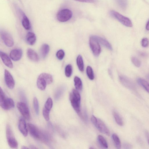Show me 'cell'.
<instances>
[{"mask_svg":"<svg viewBox=\"0 0 149 149\" xmlns=\"http://www.w3.org/2000/svg\"><path fill=\"white\" fill-rule=\"evenodd\" d=\"M28 127L30 134L34 138L46 143L49 141V138L48 135L42 132L33 124L28 123Z\"/></svg>","mask_w":149,"mask_h":149,"instance_id":"obj_1","label":"cell"},{"mask_svg":"<svg viewBox=\"0 0 149 149\" xmlns=\"http://www.w3.org/2000/svg\"><path fill=\"white\" fill-rule=\"evenodd\" d=\"M69 99L71 104L76 113L81 116L80 110V95L77 90L73 89L70 93Z\"/></svg>","mask_w":149,"mask_h":149,"instance_id":"obj_2","label":"cell"},{"mask_svg":"<svg viewBox=\"0 0 149 149\" xmlns=\"http://www.w3.org/2000/svg\"><path fill=\"white\" fill-rule=\"evenodd\" d=\"M0 105L5 110H9L14 107L15 104L13 100L10 98H7L4 92L0 88Z\"/></svg>","mask_w":149,"mask_h":149,"instance_id":"obj_3","label":"cell"},{"mask_svg":"<svg viewBox=\"0 0 149 149\" xmlns=\"http://www.w3.org/2000/svg\"><path fill=\"white\" fill-rule=\"evenodd\" d=\"M91 120L94 125L99 131L107 136L109 135V130L102 120L96 118L94 115H92L91 117Z\"/></svg>","mask_w":149,"mask_h":149,"instance_id":"obj_4","label":"cell"},{"mask_svg":"<svg viewBox=\"0 0 149 149\" xmlns=\"http://www.w3.org/2000/svg\"><path fill=\"white\" fill-rule=\"evenodd\" d=\"M110 13L112 17L124 26L129 27H131L132 26V22L129 18L123 16L114 10H111Z\"/></svg>","mask_w":149,"mask_h":149,"instance_id":"obj_5","label":"cell"},{"mask_svg":"<svg viewBox=\"0 0 149 149\" xmlns=\"http://www.w3.org/2000/svg\"><path fill=\"white\" fill-rule=\"evenodd\" d=\"M6 133L7 139L9 146L11 148H17L18 147V143L15 138L11 127L8 124L6 127Z\"/></svg>","mask_w":149,"mask_h":149,"instance_id":"obj_6","label":"cell"},{"mask_svg":"<svg viewBox=\"0 0 149 149\" xmlns=\"http://www.w3.org/2000/svg\"><path fill=\"white\" fill-rule=\"evenodd\" d=\"M72 11L68 9H64L59 11L56 15L58 21L61 22L67 21L71 19L72 17Z\"/></svg>","mask_w":149,"mask_h":149,"instance_id":"obj_7","label":"cell"},{"mask_svg":"<svg viewBox=\"0 0 149 149\" xmlns=\"http://www.w3.org/2000/svg\"><path fill=\"white\" fill-rule=\"evenodd\" d=\"M89 43L90 47L94 55L95 56H98L101 51L99 43L91 36L89 39Z\"/></svg>","mask_w":149,"mask_h":149,"instance_id":"obj_8","label":"cell"},{"mask_svg":"<svg viewBox=\"0 0 149 149\" xmlns=\"http://www.w3.org/2000/svg\"><path fill=\"white\" fill-rule=\"evenodd\" d=\"M17 107L23 116L27 120L30 118L29 109L26 104L23 102H18L17 104Z\"/></svg>","mask_w":149,"mask_h":149,"instance_id":"obj_9","label":"cell"},{"mask_svg":"<svg viewBox=\"0 0 149 149\" xmlns=\"http://www.w3.org/2000/svg\"><path fill=\"white\" fill-rule=\"evenodd\" d=\"M1 37L5 45L8 47H11L14 44V41L11 36L5 31L1 32Z\"/></svg>","mask_w":149,"mask_h":149,"instance_id":"obj_10","label":"cell"},{"mask_svg":"<svg viewBox=\"0 0 149 149\" xmlns=\"http://www.w3.org/2000/svg\"><path fill=\"white\" fill-rule=\"evenodd\" d=\"M119 79L120 82L123 86L130 89L135 90L136 88L134 83L128 77L120 75L119 77Z\"/></svg>","mask_w":149,"mask_h":149,"instance_id":"obj_11","label":"cell"},{"mask_svg":"<svg viewBox=\"0 0 149 149\" xmlns=\"http://www.w3.org/2000/svg\"><path fill=\"white\" fill-rule=\"evenodd\" d=\"M4 79L7 87L10 89H13L15 85L13 78L10 73L7 70H4Z\"/></svg>","mask_w":149,"mask_h":149,"instance_id":"obj_12","label":"cell"},{"mask_svg":"<svg viewBox=\"0 0 149 149\" xmlns=\"http://www.w3.org/2000/svg\"><path fill=\"white\" fill-rule=\"evenodd\" d=\"M23 54L22 50L20 49H13L10 53V56L13 61H17L21 58Z\"/></svg>","mask_w":149,"mask_h":149,"instance_id":"obj_13","label":"cell"},{"mask_svg":"<svg viewBox=\"0 0 149 149\" xmlns=\"http://www.w3.org/2000/svg\"><path fill=\"white\" fill-rule=\"evenodd\" d=\"M0 56L3 63L6 66L11 68H13V63L10 58L7 54L0 51Z\"/></svg>","mask_w":149,"mask_h":149,"instance_id":"obj_14","label":"cell"},{"mask_svg":"<svg viewBox=\"0 0 149 149\" xmlns=\"http://www.w3.org/2000/svg\"><path fill=\"white\" fill-rule=\"evenodd\" d=\"M18 128L20 131L24 136H27L28 130L26 124L25 119L23 118H21L19 120Z\"/></svg>","mask_w":149,"mask_h":149,"instance_id":"obj_15","label":"cell"},{"mask_svg":"<svg viewBox=\"0 0 149 149\" xmlns=\"http://www.w3.org/2000/svg\"><path fill=\"white\" fill-rule=\"evenodd\" d=\"M97 41L103 46L105 47L110 50H112L111 45L109 42L106 39L102 37L97 36H92Z\"/></svg>","mask_w":149,"mask_h":149,"instance_id":"obj_16","label":"cell"},{"mask_svg":"<svg viewBox=\"0 0 149 149\" xmlns=\"http://www.w3.org/2000/svg\"><path fill=\"white\" fill-rule=\"evenodd\" d=\"M47 83L45 79L40 74L37 81V86L38 88L42 91L45 89Z\"/></svg>","mask_w":149,"mask_h":149,"instance_id":"obj_17","label":"cell"},{"mask_svg":"<svg viewBox=\"0 0 149 149\" xmlns=\"http://www.w3.org/2000/svg\"><path fill=\"white\" fill-rule=\"evenodd\" d=\"M28 57L31 60L34 62H38L39 60V57L37 53L33 49H28L27 52Z\"/></svg>","mask_w":149,"mask_h":149,"instance_id":"obj_18","label":"cell"},{"mask_svg":"<svg viewBox=\"0 0 149 149\" xmlns=\"http://www.w3.org/2000/svg\"><path fill=\"white\" fill-rule=\"evenodd\" d=\"M36 40V36L34 33L29 32L27 33L26 36V40L28 44L33 45L35 43Z\"/></svg>","mask_w":149,"mask_h":149,"instance_id":"obj_19","label":"cell"},{"mask_svg":"<svg viewBox=\"0 0 149 149\" xmlns=\"http://www.w3.org/2000/svg\"><path fill=\"white\" fill-rule=\"evenodd\" d=\"M49 51V45L47 44H44L41 46L40 52L41 56L42 58H45Z\"/></svg>","mask_w":149,"mask_h":149,"instance_id":"obj_20","label":"cell"},{"mask_svg":"<svg viewBox=\"0 0 149 149\" xmlns=\"http://www.w3.org/2000/svg\"><path fill=\"white\" fill-rule=\"evenodd\" d=\"M113 115L117 123L120 126H122L123 125V121L119 113L116 111H114L113 112Z\"/></svg>","mask_w":149,"mask_h":149,"instance_id":"obj_21","label":"cell"},{"mask_svg":"<svg viewBox=\"0 0 149 149\" xmlns=\"http://www.w3.org/2000/svg\"><path fill=\"white\" fill-rule=\"evenodd\" d=\"M137 81L138 83L149 93V83L146 80L140 78H138Z\"/></svg>","mask_w":149,"mask_h":149,"instance_id":"obj_22","label":"cell"},{"mask_svg":"<svg viewBox=\"0 0 149 149\" xmlns=\"http://www.w3.org/2000/svg\"><path fill=\"white\" fill-rule=\"evenodd\" d=\"M112 138L116 148L117 149H120L121 147V143L118 136L116 134L114 133L112 135Z\"/></svg>","mask_w":149,"mask_h":149,"instance_id":"obj_23","label":"cell"},{"mask_svg":"<svg viewBox=\"0 0 149 149\" xmlns=\"http://www.w3.org/2000/svg\"><path fill=\"white\" fill-rule=\"evenodd\" d=\"M74 85L76 89L81 91L82 88V84L80 79L77 76H75L74 79Z\"/></svg>","mask_w":149,"mask_h":149,"instance_id":"obj_24","label":"cell"},{"mask_svg":"<svg viewBox=\"0 0 149 149\" xmlns=\"http://www.w3.org/2000/svg\"><path fill=\"white\" fill-rule=\"evenodd\" d=\"M77 63L79 69L81 72L84 71V65L82 56L81 55L78 56L77 58Z\"/></svg>","mask_w":149,"mask_h":149,"instance_id":"obj_25","label":"cell"},{"mask_svg":"<svg viewBox=\"0 0 149 149\" xmlns=\"http://www.w3.org/2000/svg\"><path fill=\"white\" fill-rule=\"evenodd\" d=\"M98 141L100 145L103 148H107L108 147L107 142L102 136L99 135L97 137Z\"/></svg>","mask_w":149,"mask_h":149,"instance_id":"obj_26","label":"cell"},{"mask_svg":"<svg viewBox=\"0 0 149 149\" xmlns=\"http://www.w3.org/2000/svg\"><path fill=\"white\" fill-rule=\"evenodd\" d=\"M22 24V26L26 29L28 30L30 28L31 26L29 20L26 16L24 17Z\"/></svg>","mask_w":149,"mask_h":149,"instance_id":"obj_27","label":"cell"},{"mask_svg":"<svg viewBox=\"0 0 149 149\" xmlns=\"http://www.w3.org/2000/svg\"><path fill=\"white\" fill-rule=\"evenodd\" d=\"M40 74L46 80L47 84H50L52 82L53 79L51 74L46 73H41Z\"/></svg>","mask_w":149,"mask_h":149,"instance_id":"obj_28","label":"cell"},{"mask_svg":"<svg viewBox=\"0 0 149 149\" xmlns=\"http://www.w3.org/2000/svg\"><path fill=\"white\" fill-rule=\"evenodd\" d=\"M86 72L88 78L91 80H93L94 78L93 70L92 68L89 66H87Z\"/></svg>","mask_w":149,"mask_h":149,"instance_id":"obj_29","label":"cell"},{"mask_svg":"<svg viewBox=\"0 0 149 149\" xmlns=\"http://www.w3.org/2000/svg\"><path fill=\"white\" fill-rule=\"evenodd\" d=\"M33 103L35 113L37 115H38L39 113V105L38 101L36 97L33 98Z\"/></svg>","mask_w":149,"mask_h":149,"instance_id":"obj_30","label":"cell"},{"mask_svg":"<svg viewBox=\"0 0 149 149\" xmlns=\"http://www.w3.org/2000/svg\"><path fill=\"white\" fill-rule=\"evenodd\" d=\"M72 73V67L71 65L68 64L67 65L65 69V74L68 77L71 76Z\"/></svg>","mask_w":149,"mask_h":149,"instance_id":"obj_31","label":"cell"},{"mask_svg":"<svg viewBox=\"0 0 149 149\" xmlns=\"http://www.w3.org/2000/svg\"><path fill=\"white\" fill-rule=\"evenodd\" d=\"M53 105V101L50 97L48 98L45 104L44 107L49 110L50 111Z\"/></svg>","mask_w":149,"mask_h":149,"instance_id":"obj_32","label":"cell"},{"mask_svg":"<svg viewBox=\"0 0 149 149\" xmlns=\"http://www.w3.org/2000/svg\"><path fill=\"white\" fill-rule=\"evenodd\" d=\"M119 6L122 9L126 8L127 5V0H115Z\"/></svg>","mask_w":149,"mask_h":149,"instance_id":"obj_33","label":"cell"},{"mask_svg":"<svg viewBox=\"0 0 149 149\" xmlns=\"http://www.w3.org/2000/svg\"><path fill=\"white\" fill-rule=\"evenodd\" d=\"M64 91V88L63 87L60 88L56 91L55 94V98L56 100L58 99L61 97Z\"/></svg>","mask_w":149,"mask_h":149,"instance_id":"obj_34","label":"cell"},{"mask_svg":"<svg viewBox=\"0 0 149 149\" xmlns=\"http://www.w3.org/2000/svg\"><path fill=\"white\" fill-rule=\"evenodd\" d=\"M131 61L133 64L136 67H139L141 66V61L136 57H132Z\"/></svg>","mask_w":149,"mask_h":149,"instance_id":"obj_35","label":"cell"},{"mask_svg":"<svg viewBox=\"0 0 149 149\" xmlns=\"http://www.w3.org/2000/svg\"><path fill=\"white\" fill-rule=\"evenodd\" d=\"M50 111L48 110L44 107L42 110V114L43 116L47 121H48L49 119V111Z\"/></svg>","mask_w":149,"mask_h":149,"instance_id":"obj_36","label":"cell"},{"mask_svg":"<svg viewBox=\"0 0 149 149\" xmlns=\"http://www.w3.org/2000/svg\"><path fill=\"white\" fill-rule=\"evenodd\" d=\"M56 56L57 58L59 60H62L65 56V53L63 50L60 49L56 53Z\"/></svg>","mask_w":149,"mask_h":149,"instance_id":"obj_37","label":"cell"},{"mask_svg":"<svg viewBox=\"0 0 149 149\" xmlns=\"http://www.w3.org/2000/svg\"><path fill=\"white\" fill-rule=\"evenodd\" d=\"M149 44L148 39L146 38H143L141 41V44L142 47H148Z\"/></svg>","mask_w":149,"mask_h":149,"instance_id":"obj_38","label":"cell"},{"mask_svg":"<svg viewBox=\"0 0 149 149\" xmlns=\"http://www.w3.org/2000/svg\"><path fill=\"white\" fill-rule=\"evenodd\" d=\"M76 1L80 2L89 3H93L96 1L97 0H74Z\"/></svg>","mask_w":149,"mask_h":149,"instance_id":"obj_39","label":"cell"},{"mask_svg":"<svg viewBox=\"0 0 149 149\" xmlns=\"http://www.w3.org/2000/svg\"><path fill=\"white\" fill-rule=\"evenodd\" d=\"M123 147L124 148L130 149L132 148V146L130 144L128 143H125L123 144Z\"/></svg>","mask_w":149,"mask_h":149,"instance_id":"obj_40","label":"cell"},{"mask_svg":"<svg viewBox=\"0 0 149 149\" xmlns=\"http://www.w3.org/2000/svg\"><path fill=\"white\" fill-rule=\"evenodd\" d=\"M145 133L147 137L148 144L149 145V132L147 130H146L145 132Z\"/></svg>","mask_w":149,"mask_h":149,"instance_id":"obj_41","label":"cell"},{"mask_svg":"<svg viewBox=\"0 0 149 149\" xmlns=\"http://www.w3.org/2000/svg\"><path fill=\"white\" fill-rule=\"evenodd\" d=\"M146 30H149V20L148 22L146 24Z\"/></svg>","mask_w":149,"mask_h":149,"instance_id":"obj_42","label":"cell"},{"mask_svg":"<svg viewBox=\"0 0 149 149\" xmlns=\"http://www.w3.org/2000/svg\"><path fill=\"white\" fill-rule=\"evenodd\" d=\"M140 55L141 56H145L147 55V54L146 53L144 52H141L140 53Z\"/></svg>","mask_w":149,"mask_h":149,"instance_id":"obj_43","label":"cell"},{"mask_svg":"<svg viewBox=\"0 0 149 149\" xmlns=\"http://www.w3.org/2000/svg\"><path fill=\"white\" fill-rule=\"evenodd\" d=\"M30 148L31 149H37V148L36 147L34 146L31 145L30 146Z\"/></svg>","mask_w":149,"mask_h":149,"instance_id":"obj_44","label":"cell"},{"mask_svg":"<svg viewBox=\"0 0 149 149\" xmlns=\"http://www.w3.org/2000/svg\"><path fill=\"white\" fill-rule=\"evenodd\" d=\"M21 148L22 149H28V148H28V147H27L26 146H22Z\"/></svg>","mask_w":149,"mask_h":149,"instance_id":"obj_45","label":"cell"},{"mask_svg":"<svg viewBox=\"0 0 149 149\" xmlns=\"http://www.w3.org/2000/svg\"><path fill=\"white\" fill-rule=\"evenodd\" d=\"M147 77L148 79H149V74L147 76Z\"/></svg>","mask_w":149,"mask_h":149,"instance_id":"obj_46","label":"cell"}]
</instances>
